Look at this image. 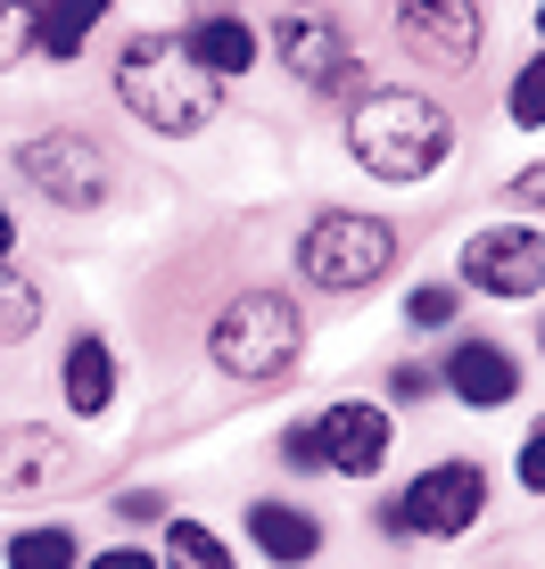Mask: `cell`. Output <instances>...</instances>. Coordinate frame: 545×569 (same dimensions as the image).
Here are the masks:
<instances>
[{"label":"cell","instance_id":"13","mask_svg":"<svg viewBox=\"0 0 545 569\" xmlns=\"http://www.w3.org/2000/svg\"><path fill=\"white\" fill-rule=\"evenodd\" d=\"M174 42L190 50V67H207L224 83V74H248L257 67V26H248V17H231V9H207V17H190L182 33H174Z\"/></svg>","mask_w":545,"mask_h":569},{"label":"cell","instance_id":"2","mask_svg":"<svg viewBox=\"0 0 545 569\" xmlns=\"http://www.w3.org/2000/svg\"><path fill=\"white\" fill-rule=\"evenodd\" d=\"M347 157H356L373 182H430L455 157V116L422 91H373L347 116Z\"/></svg>","mask_w":545,"mask_h":569},{"label":"cell","instance_id":"21","mask_svg":"<svg viewBox=\"0 0 545 569\" xmlns=\"http://www.w3.org/2000/svg\"><path fill=\"white\" fill-rule=\"evenodd\" d=\"M26 50H33V9L26 0H0V74H9Z\"/></svg>","mask_w":545,"mask_h":569},{"label":"cell","instance_id":"22","mask_svg":"<svg viewBox=\"0 0 545 569\" xmlns=\"http://www.w3.org/2000/svg\"><path fill=\"white\" fill-rule=\"evenodd\" d=\"M537 108H545V67H537V58H521V74H513V124L537 132Z\"/></svg>","mask_w":545,"mask_h":569},{"label":"cell","instance_id":"20","mask_svg":"<svg viewBox=\"0 0 545 569\" xmlns=\"http://www.w3.org/2000/svg\"><path fill=\"white\" fill-rule=\"evenodd\" d=\"M405 322H414V330H446V322H455V289H446V281H422L414 298H405Z\"/></svg>","mask_w":545,"mask_h":569},{"label":"cell","instance_id":"23","mask_svg":"<svg viewBox=\"0 0 545 569\" xmlns=\"http://www.w3.org/2000/svg\"><path fill=\"white\" fill-rule=\"evenodd\" d=\"M91 569H158V561H149V553H132V545H116V553H100Z\"/></svg>","mask_w":545,"mask_h":569},{"label":"cell","instance_id":"15","mask_svg":"<svg viewBox=\"0 0 545 569\" xmlns=\"http://www.w3.org/2000/svg\"><path fill=\"white\" fill-rule=\"evenodd\" d=\"M58 388H67L75 413H108V397H116V356H108V339H75L67 363H58Z\"/></svg>","mask_w":545,"mask_h":569},{"label":"cell","instance_id":"16","mask_svg":"<svg viewBox=\"0 0 545 569\" xmlns=\"http://www.w3.org/2000/svg\"><path fill=\"white\" fill-rule=\"evenodd\" d=\"M100 17H108V0H42V9H33V42H42V58L67 67V58H83V33L100 26Z\"/></svg>","mask_w":545,"mask_h":569},{"label":"cell","instance_id":"11","mask_svg":"<svg viewBox=\"0 0 545 569\" xmlns=\"http://www.w3.org/2000/svg\"><path fill=\"white\" fill-rule=\"evenodd\" d=\"M446 388H455V405H472V413H496V405L521 397V363L488 339H463L455 356H446Z\"/></svg>","mask_w":545,"mask_h":569},{"label":"cell","instance_id":"3","mask_svg":"<svg viewBox=\"0 0 545 569\" xmlns=\"http://www.w3.org/2000/svg\"><path fill=\"white\" fill-rule=\"evenodd\" d=\"M298 347H306V322H298V306L281 298V289H240L224 313H216V330H207V356H216L224 380H281L289 363H298Z\"/></svg>","mask_w":545,"mask_h":569},{"label":"cell","instance_id":"14","mask_svg":"<svg viewBox=\"0 0 545 569\" xmlns=\"http://www.w3.org/2000/svg\"><path fill=\"white\" fill-rule=\"evenodd\" d=\"M248 537H257V553L281 561V569H298V561L323 553V528L306 520L298 503H257V512H248Z\"/></svg>","mask_w":545,"mask_h":569},{"label":"cell","instance_id":"17","mask_svg":"<svg viewBox=\"0 0 545 569\" xmlns=\"http://www.w3.org/2000/svg\"><path fill=\"white\" fill-rule=\"evenodd\" d=\"M158 569H240V561H231V545L207 520H166V561Z\"/></svg>","mask_w":545,"mask_h":569},{"label":"cell","instance_id":"1","mask_svg":"<svg viewBox=\"0 0 545 569\" xmlns=\"http://www.w3.org/2000/svg\"><path fill=\"white\" fill-rule=\"evenodd\" d=\"M116 100L141 116L149 132H166V141H190V132L216 124L224 83H216L207 67H190V50L174 42V33H132L125 58H116Z\"/></svg>","mask_w":545,"mask_h":569},{"label":"cell","instance_id":"24","mask_svg":"<svg viewBox=\"0 0 545 569\" xmlns=\"http://www.w3.org/2000/svg\"><path fill=\"white\" fill-rule=\"evenodd\" d=\"M9 248H17V214L0 207V264H9Z\"/></svg>","mask_w":545,"mask_h":569},{"label":"cell","instance_id":"6","mask_svg":"<svg viewBox=\"0 0 545 569\" xmlns=\"http://www.w3.org/2000/svg\"><path fill=\"white\" fill-rule=\"evenodd\" d=\"M17 173H26L50 207H100L108 182H116L108 149L91 141V132H42V141H26L17 149Z\"/></svg>","mask_w":545,"mask_h":569},{"label":"cell","instance_id":"5","mask_svg":"<svg viewBox=\"0 0 545 569\" xmlns=\"http://www.w3.org/2000/svg\"><path fill=\"white\" fill-rule=\"evenodd\" d=\"M479 512H488V470L479 462H438V470H422L414 487H405L397 496V512H388V528H397V537H463V528H472Z\"/></svg>","mask_w":545,"mask_h":569},{"label":"cell","instance_id":"12","mask_svg":"<svg viewBox=\"0 0 545 569\" xmlns=\"http://www.w3.org/2000/svg\"><path fill=\"white\" fill-rule=\"evenodd\" d=\"M75 479V446L50 429H9L0 438V496H26V487H67Z\"/></svg>","mask_w":545,"mask_h":569},{"label":"cell","instance_id":"8","mask_svg":"<svg viewBox=\"0 0 545 569\" xmlns=\"http://www.w3.org/2000/svg\"><path fill=\"white\" fill-rule=\"evenodd\" d=\"M388 413L380 405H364V397H347V405H330L323 421H306V446H315V470H339V479H373V470L388 462Z\"/></svg>","mask_w":545,"mask_h":569},{"label":"cell","instance_id":"4","mask_svg":"<svg viewBox=\"0 0 545 569\" xmlns=\"http://www.w3.org/2000/svg\"><path fill=\"white\" fill-rule=\"evenodd\" d=\"M397 264V231L380 223V214H356V207H330L315 223L298 231V272L315 289H373L380 272Z\"/></svg>","mask_w":545,"mask_h":569},{"label":"cell","instance_id":"10","mask_svg":"<svg viewBox=\"0 0 545 569\" xmlns=\"http://www.w3.org/2000/svg\"><path fill=\"white\" fill-rule=\"evenodd\" d=\"M397 33L438 67H472L479 58V0H388Z\"/></svg>","mask_w":545,"mask_h":569},{"label":"cell","instance_id":"18","mask_svg":"<svg viewBox=\"0 0 545 569\" xmlns=\"http://www.w3.org/2000/svg\"><path fill=\"white\" fill-rule=\"evenodd\" d=\"M33 322H42V289H33L26 272H9V264H0V347L33 339Z\"/></svg>","mask_w":545,"mask_h":569},{"label":"cell","instance_id":"9","mask_svg":"<svg viewBox=\"0 0 545 569\" xmlns=\"http://www.w3.org/2000/svg\"><path fill=\"white\" fill-rule=\"evenodd\" d=\"M463 281L488 289V298H537V281H545V240H537V223H496V231H479V240L463 248Z\"/></svg>","mask_w":545,"mask_h":569},{"label":"cell","instance_id":"19","mask_svg":"<svg viewBox=\"0 0 545 569\" xmlns=\"http://www.w3.org/2000/svg\"><path fill=\"white\" fill-rule=\"evenodd\" d=\"M9 569H75V537L67 528H17L9 537Z\"/></svg>","mask_w":545,"mask_h":569},{"label":"cell","instance_id":"7","mask_svg":"<svg viewBox=\"0 0 545 569\" xmlns=\"http://www.w3.org/2000/svg\"><path fill=\"white\" fill-rule=\"evenodd\" d=\"M272 58L315 91H356V50H347V33L330 26L323 9H281L272 17Z\"/></svg>","mask_w":545,"mask_h":569}]
</instances>
